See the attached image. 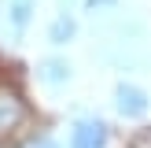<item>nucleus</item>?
<instances>
[{
	"mask_svg": "<svg viewBox=\"0 0 151 148\" xmlns=\"http://www.w3.org/2000/svg\"><path fill=\"white\" fill-rule=\"evenodd\" d=\"M37 15V0H0V48H22Z\"/></svg>",
	"mask_w": 151,
	"mask_h": 148,
	"instance_id": "1",
	"label": "nucleus"
},
{
	"mask_svg": "<svg viewBox=\"0 0 151 148\" xmlns=\"http://www.w3.org/2000/svg\"><path fill=\"white\" fill-rule=\"evenodd\" d=\"M111 141H114V130L96 111H81L66 126V148H111Z\"/></svg>",
	"mask_w": 151,
	"mask_h": 148,
	"instance_id": "2",
	"label": "nucleus"
},
{
	"mask_svg": "<svg viewBox=\"0 0 151 148\" xmlns=\"http://www.w3.org/2000/svg\"><path fill=\"white\" fill-rule=\"evenodd\" d=\"M111 104H114V115L122 122H144L151 115V93L137 81H118L111 93Z\"/></svg>",
	"mask_w": 151,
	"mask_h": 148,
	"instance_id": "3",
	"label": "nucleus"
},
{
	"mask_svg": "<svg viewBox=\"0 0 151 148\" xmlns=\"http://www.w3.org/2000/svg\"><path fill=\"white\" fill-rule=\"evenodd\" d=\"M29 122V104L15 85L0 81V137H15Z\"/></svg>",
	"mask_w": 151,
	"mask_h": 148,
	"instance_id": "4",
	"label": "nucleus"
},
{
	"mask_svg": "<svg viewBox=\"0 0 151 148\" xmlns=\"http://www.w3.org/2000/svg\"><path fill=\"white\" fill-rule=\"evenodd\" d=\"M74 78V67L66 63L63 56H44L41 63H37V81H41L44 89H66Z\"/></svg>",
	"mask_w": 151,
	"mask_h": 148,
	"instance_id": "5",
	"label": "nucleus"
},
{
	"mask_svg": "<svg viewBox=\"0 0 151 148\" xmlns=\"http://www.w3.org/2000/svg\"><path fill=\"white\" fill-rule=\"evenodd\" d=\"M44 37H48L52 48H63V44H70L74 37H78V19H74L70 11H59L55 19L48 22V33H44Z\"/></svg>",
	"mask_w": 151,
	"mask_h": 148,
	"instance_id": "6",
	"label": "nucleus"
},
{
	"mask_svg": "<svg viewBox=\"0 0 151 148\" xmlns=\"http://www.w3.org/2000/svg\"><path fill=\"white\" fill-rule=\"evenodd\" d=\"M22 148H66L59 137H52V133H29L26 141H22Z\"/></svg>",
	"mask_w": 151,
	"mask_h": 148,
	"instance_id": "7",
	"label": "nucleus"
},
{
	"mask_svg": "<svg viewBox=\"0 0 151 148\" xmlns=\"http://www.w3.org/2000/svg\"><path fill=\"white\" fill-rule=\"evenodd\" d=\"M122 148H151V126H140V130H133L129 137H125Z\"/></svg>",
	"mask_w": 151,
	"mask_h": 148,
	"instance_id": "8",
	"label": "nucleus"
},
{
	"mask_svg": "<svg viewBox=\"0 0 151 148\" xmlns=\"http://www.w3.org/2000/svg\"><path fill=\"white\" fill-rule=\"evenodd\" d=\"M114 7H118V0H85V11L92 15V19H96V15H107V11H114Z\"/></svg>",
	"mask_w": 151,
	"mask_h": 148,
	"instance_id": "9",
	"label": "nucleus"
},
{
	"mask_svg": "<svg viewBox=\"0 0 151 148\" xmlns=\"http://www.w3.org/2000/svg\"><path fill=\"white\" fill-rule=\"evenodd\" d=\"M70 4H74V0H59V7H63V11H70Z\"/></svg>",
	"mask_w": 151,
	"mask_h": 148,
	"instance_id": "10",
	"label": "nucleus"
}]
</instances>
